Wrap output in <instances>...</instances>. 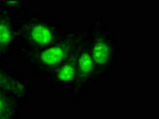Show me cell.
<instances>
[{
  "label": "cell",
  "mask_w": 159,
  "mask_h": 119,
  "mask_svg": "<svg viewBox=\"0 0 159 119\" xmlns=\"http://www.w3.org/2000/svg\"><path fill=\"white\" fill-rule=\"evenodd\" d=\"M65 30L60 19L47 12H28L17 19L16 53L22 58L46 49L60 40Z\"/></svg>",
  "instance_id": "obj_1"
},
{
  "label": "cell",
  "mask_w": 159,
  "mask_h": 119,
  "mask_svg": "<svg viewBox=\"0 0 159 119\" xmlns=\"http://www.w3.org/2000/svg\"><path fill=\"white\" fill-rule=\"evenodd\" d=\"M24 106L17 96L0 89V119H22Z\"/></svg>",
  "instance_id": "obj_8"
},
{
  "label": "cell",
  "mask_w": 159,
  "mask_h": 119,
  "mask_svg": "<svg viewBox=\"0 0 159 119\" xmlns=\"http://www.w3.org/2000/svg\"><path fill=\"white\" fill-rule=\"evenodd\" d=\"M2 11L5 15L19 19L29 12V1L26 0H1Z\"/></svg>",
  "instance_id": "obj_9"
},
{
  "label": "cell",
  "mask_w": 159,
  "mask_h": 119,
  "mask_svg": "<svg viewBox=\"0 0 159 119\" xmlns=\"http://www.w3.org/2000/svg\"><path fill=\"white\" fill-rule=\"evenodd\" d=\"M4 15V11H2V5H1V0H0V16Z\"/></svg>",
  "instance_id": "obj_10"
},
{
  "label": "cell",
  "mask_w": 159,
  "mask_h": 119,
  "mask_svg": "<svg viewBox=\"0 0 159 119\" xmlns=\"http://www.w3.org/2000/svg\"><path fill=\"white\" fill-rule=\"evenodd\" d=\"M17 19L7 15L0 16V62H5L16 53Z\"/></svg>",
  "instance_id": "obj_6"
},
{
  "label": "cell",
  "mask_w": 159,
  "mask_h": 119,
  "mask_svg": "<svg viewBox=\"0 0 159 119\" xmlns=\"http://www.w3.org/2000/svg\"><path fill=\"white\" fill-rule=\"evenodd\" d=\"M46 80L49 88H71L75 80V54L57 67Z\"/></svg>",
  "instance_id": "obj_7"
},
{
  "label": "cell",
  "mask_w": 159,
  "mask_h": 119,
  "mask_svg": "<svg viewBox=\"0 0 159 119\" xmlns=\"http://www.w3.org/2000/svg\"><path fill=\"white\" fill-rule=\"evenodd\" d=\"M96 71V85L107 80L121 61V45L104 18H96L84 26Z\"/></svg>",
  "instance_id": "obj_2"
},
{
  "label": "cell",
  "mask_w": 159,
  "mask_h": 119,
  "mask_svg": "<svg viewBox=\"0 0 159 119\" xmlns=\"http://www.w3.org/2000/svg\"><path fill=\"white\" fill-rule=\"evenodd\" d=\"M83 37V28L66 29L60 40L46 49L22 57L26 68L35 76L47 79L57 67L75 54Z\"/></svg>",
  "instance_id": "obj_3"
},
{
  "label": "cell",
  "mask_w": 159,
  "mask_h": 119,
  "mask_svg": "<svg viewBox=\"0 0 159 119\" xmlns=\"http://www.w3.org/2000/svg\"><path fill=\"white\" fill-rule=\"evenodd\" d=\"M92 86H96L95 66L83 26V37L75 51V80L72 87L67 89L66 98L72 103H77L83 96L89 94Z\"/></svg>",
  "instance_id": "obj_4"
},
{
  "label": "cell",
  "mask_w": 159,
  "mask_h": 119,
  "mask_svg": "<svg viewBox=\"0 0 159 119\" xmlns=\"http://www.w3.org/2000/svg\"><path fill=\"white\" fill-rule=\"evenodd\" d=\"M0 89L17 96L24 105L28 104L29 98L34 94L29 78L2 62H0Z\"/></svg>",
  "instance_id": "obj_5"
}]
</instances>
